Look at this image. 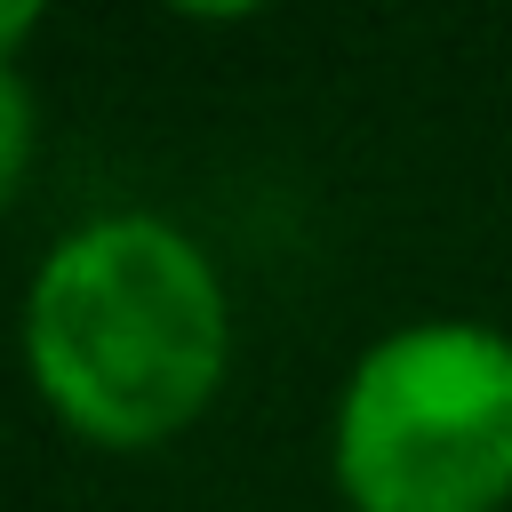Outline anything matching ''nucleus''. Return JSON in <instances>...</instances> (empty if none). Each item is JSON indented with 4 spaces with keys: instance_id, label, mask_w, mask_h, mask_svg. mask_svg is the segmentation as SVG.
<instances>
[{
    "instance_id": "nucleus-1",
    "label": "nucleus",
    "mask_w": 512,
    "mask_h": 512,
    "mask_svg": "<svg viewBox=\"0 0 512 512\" xmlns=\"http://www.w3.org/2000/svg\"><path fill=\"white\" fill-rule=\"evenodd\" d=\"M224 352V288L160 216H104L56 240L24 296V360L40 400L104 448H152L184 432L216 400Z\"/></svg>"
},
{
    "instance_id": "nucleus-2",
    "label": "nucleus",
    "mask_w": 512,
    "mask_h": 512,
    "mask_svg": "<svg viewBox=\"0 0 512 512\" xmlns=\"http://www.w3.org/2000/svg\"><path fill=\"white\" fill-rule=\"evenodd\" d=\"M336 480L360 512H496L512 496V344L464 320L368 344L336 408Z\"/></svg>"
},
{
    "instance_id": "nucleus-3",
    "label": "nucleus",
    "mask_w": 512,
    "mask_h": 512,
    "mask_svg": "<svg viewBox=\"0 0 512 512\" xmlns=\"http://www.w3.org/2000/svg\"><path fill=\"white\" fill-rule=\"evenodd\" d=\"M24 168H32V96H24V80L0 64V208L16 200Z\"/></svg>"
},
{
    "instance_id": "nucleus-4",
    "label": "nucleus",
    "mask_w": 512,
    "mask_h": 512,
    "mask_svg": "<svg viewBox=\"0 0 512 512\" xmlns=\"http://www.w3.org/2000/svg\"><path fill=\"white\" fill-rule=\"evenodd\" d=\"M32 24H40V8H32V0H0V64L16 56V40H24Z\"/></svg>"
}]
</instances>
